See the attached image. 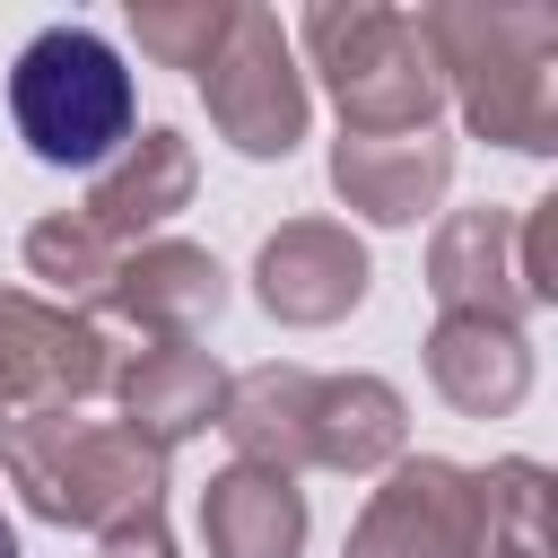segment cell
Segmentation results:
<instances>
[{"instance_id":"16","label":"cell","mask_w":558,"mask_h":558,"mask_svg":"<svg viewBox=\"0 0 558 558\" xmlns=\"http://www.w3.org/2000/svg\"><path fill=\"white\" fill-rule=\"evenodd\" d=\"M201 549L209 558H296L305 549V488L253 462L209 471L201 488Z\"/></svg>"},{"instance_id":"5","label":"cell","mask_w":558,"mask_h":558,"mask_svg":"<svg viewBox=\"0 0 558 558\" xmlns=\"http://www.w3.org/2000/svg\"><path fill=\"white\" fill-rule=\"evenodd\" d=\"M201 105H209L218 140H227L235 157H253V166H270V157H288V148L305 140L314 96H305L296 44H288V26H279L270 9H235L227 44H218L209 70H201Z\"/></svg>"},{"instance_id":"12","label":"cell","mask_w":558,"mask_h":558,"mask_svg":"<svg viewBox=\"0 0 558 558\" xmlns=\"http://www.w3.org/2000/svg\"><path fill=\"white\" fill-rule=\"evenodd\" d=\"M105 392L122 401V427H131L140 445L174 453V445H192L201 427H218V410H227V366H218L209 349H192V340H148V349H122V357H113V384H105Z\"/></svg>"},{"instance_id":"21","label":"cell","mask_w":558,"mask_h":558,"mask_svg":"<svg viewBox=\"0 0 558 558\" xmlns=\"http://www.w3.org/2000/svg\"><path fill=\"white\" fill-rule=\"evenodd\" d=\"M514 279L532 305H558V192L514 218Z\"/></svg>"},{"instance_id":"13","label":"cell","mask_w":558,"mask_h":558,"mask_svg":"<svg viewBox=\"0 0 558 558\" xmlns=\"http://www.w3.org/2000/svg\"><path fill=\"white\" fill-rule=\"evenodd\" d=\"M427 296H436V314H480V323H514L523 331L532 296L514 279V209H497V201L453 209L427 235Z\"/></svg>"},{"instance_id":"11","label":"cell","mask_w":558,"mask_h":558,"mask_svg":"<svg viewBox=\"0 0 558 558\" xmlns=\"http://www.w3.org/2000/svg\"><path fill=\"white\" fill-rule=\"evenodd\" d=\"M192 183H201L192 140H183V131H166V122H148V131H131V140H122V148L87 174L78 218L131 253V244H148L174 209H192Z\"/></svg>"},{"instance_id":"22","label":"cell","mask_w":558,"mask_h":558,"mask_svg":"<svg viewBox=\"0 0 558 558\" xmlns=\"http://www.w3.org/2000/svg\"><path fill=\"white\" fill-rule=\"evenodd\" d=\"M96 558H174L166 506H157V514H131V523H113V532H96Z\"/></svg>"},{"instance_id":"14","label":"cell","mask_w":558,"mask_h":558,"mask_svg":"<svg viewBox=\"0 0 558 558\" xmlns=\"http://www.w3.org/2000/svg\"><path fill=\"white\" fill-rule=\"evenodd\" d=\"M410 453V401L384 375H314V410H305V471H340V480H384Z\"/></svg>"},{"instance_id":"17","label":"cell","mask_w":558,"mask_h":558,"mask_svg":"<svg viewBox=\"0 0 558 558\" xmlns=\"http://www.w3.org/2000/svg\"><path fill=\"white\" fill-rule=\"evenodd\" d=\"M305 410H314V366H288V357H270V366H244V375H227L218 436L235 445V462L296 480V471H305Z\"/></svg>"},{"instance_id":"4","label":"cell","mask_w":558,"mask_h":558,"mask_svg":"<svg viewBox=\"0 0 558 558\" xmlns=\"http://www.w3.org/2000/svg\"><path fill=\"white\" fill-rule=\"evenodd\" d=\"M296 44L331 87L340 131H436L445 70H436V52H427L410 9H384V0H349L340 9V0H323V9H305Z\"/></svg>"},{"instance_id":"1","label":"cell","mask_w":558,"mask_h":558,"mask_svg":"<svg viewBox=\"0 0 558 558\" xmlns=\"http://www.w3.org/2000/svg\"><path fill=\"white\" fill-rule=\"evenodd\" d=\"M418 35H427L471 140L514 148V157L558 148V9L445 0V9H418Z\"/></svg>"},{"instance_id":"8","label":"cell","mask_w":558,"mask_h":558,"mask_svg":"<svg viewBox=\"0 0 558 558\" xmlns=\"http://www.w3.org/2000/svg\"><path fill=\"white\" fill-rule=\"evenodd\" d=\"M340 558H471V471L445 453H401Z\"/></svg>"},{"instance_id":"7","label":"cell","mask_w":558,"mask_h":558,"mask_svg":"<svg viewBox=\"0 0 558 558\" xmlns=\"http://www.w3.org/2000/svg\"><path fill=\"white\" fill-rule=\"evenodd\" d=\"M366 288H375V262H366V244L340 218H288L253 253V296L288 331H323V323L357 314Z\"/></svg>"},{"instance_id":"19","label":"cell","mask_w":558,"mask_h":558,"mask_svg":"<svg viewBox=\"0 0 558 558\" xmlns=\"http://www.w3.org/2000/svg\"><path fill=\"white\" fill-rule=\"evenodd\" d=\"M113 270H122V244L96 235L78 209H52V218L26 227V279H44L52 305H70V314L96 305V296L113 288Z\"/></svg>"},{"instance_id":"15","label":"cell","mask_w":558,"mask_h":558,"mask_svg":"<svg viewBox=\"0 0 558 558\" xmlns=\"http://www.w3.org/2000/svg\"><path fill=\"white\" fill-rule=\"evenodd\" d=\"M427 384L462 418H506V410L532 401V340L514 323L436 314V331H427Z\"/></svg>"},{"instance_id":"10","label":"cell","mask_w":558,"mask_h":558,"mask_svg":"<svg viewBox=\"0 0 558 558\" xmlns=\"http://www.w3.org/2000/svg\"><path fill=\"white\" fill-rule=\"evenodd\" d=\"M113 323L148 331V340H201L218 314H227V270L209 244H183V235H148L122 253L113 288L96 296Z\"/></svg>"},{"instance_id":"20","label":"cell","mask_w":558,"mask_h":558,"mask_svg":"<svg viewBox=\"0 0 558 558\" xmlns=\"http://www.w3.org/2000/svg\"><path fill=\"white\" fill-rule=\"evenodd\" d=\"M235 26V0H131V35L157 70H209V52L227 44Z\"/></svg>"},{"instance_id":"2","label":"cell","mask_w":558,"mask_h":558,"mask_svg":"<svg viewBox=\"0 0 558 558\" xmlns=\"http://www.w3.org/2000/svg\"><path fill=\"white\" fill-rule=\"evenodd\" d=\"M0 471L26 497V514L61 532H113L131 514L166 506V453L140 445L122 418H78V410H9L0 427Z\"/></svg>"},{"instance_id":"24","label":"cell","mask_w":558,"mask_h":558,"mask_svg":"<svg viewBox=\"0 0 558 558\" xmlns=\"http://www.w3.org/2000/svg\"><path fill=\"white\" fill-rule=\"evenodd\" d=\"M0 427H9V401H0Z\"/></svg>"},{"instance_id":"3","label":"cell","mask_w":558,"mask_h":558,"mask_svg":"<svg viewBox=\"0 0 558 558\" xmlns=\"http://www.w3.org/2000/svg\"><path fill=\"white\" fill-rule=\"evenodd\" d=\"M9 122L26 140V157L44 166H105L131 131H140V96L122 52L96 26H44L17 61H9Z\"/></svg>"},{"instance_id":"18","label":"cell","mask_w":558,"mask_h":558,"mask_svg":"<svg viewBox=\"0 0 558 558\" xmlns=\"http://www.w3.org/2000/svg\"><path fill=\"white\" fill-rule=\"evenodd\" d=\"M471 558H549V471L532 453L471 471Z\"/></svg>"},{"instance_id":"6","label":"cell","mask_w":558,"mask_h":558,"mask_svg":"<svg viewBox=\"0 0 558 558\" xmlns=\"http://www.w3.org/2000/svg\"><path fill=\"white\" fill-rule=\"evenodd\" d=\"M113 340L96 314H70L52 296L0 288V401L9 410H78L113 384Z\"/></svg>"},{"instance_id":"9","label":"cell","mask_w":558,"mask_h":558,"mask_svg":"<svg viewBox=\"0 0 558 558\" xmlns=\"http://www.w3.org/2000/svg\"><path fill=\"white\" fill-rule=\"evenodd\" d=\"M453 183L445 131H340L331 140V192L366 227H418Z\"/></svg>"},{"instance_id":"23","label":"cell","mask_w":558,"mask_h":558,"mask_svg":"<svg viewBox=\"0 0 558 558\" xmlns=\"http://www.w3.org/2000/svg\"><path fill=\"white\" fill-rule=\"evenodd\" d=\"M0 558H17V532H9V514H0Z\"/></svg>"}]
</instances>
